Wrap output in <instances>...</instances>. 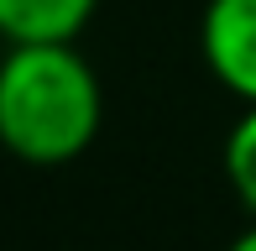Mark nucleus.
I'll return each instance as SVG.
<instances>
[{
  "label": "nucleus",
  "instance_id": "obj_1",
  "mask_svg": "<svg viewBox=\"0 0 256 251\" xmlns=\"http://www.w3.org/2000/svg\"><path fill=\"white\" fill-rule=\"evenodd\" d=\"M104 120L94 68L74 42H6L0 58V146L32 168L89 152Z\"/></svg>",
  "mask_w": 256,
  "mask_h": 251
},
{
  "label": "nucleus",
  "instance_id": "obj_2",
  "mask_svg": "<svg viewBox=\"0 0 256 251\" xmlns=\"http://www.w3.org/2000/svg\"><path fill=\"white\" fill-rule=\"evenodd\" d=\"M199 52L240 105H256V0H209L199 21Z\"/></svg>",
  "mask_w": 256,
  "mask_h": 251
},
{
  "label": "nucleus",
  "instance_id": "obj_3",
  "mask_svg": "<svg viewBox=\"0 0 256 251\" xmlns=\"http://www.w3.org/2000/svg\"><path fill=\"white\" fill-rule=\"evenodd\" d=\"M100 0H0L6 42H74L89 26Z\"/></svg>",
  "mask_w": 256,
  "mask_h": 251
},
{
  "label": "nucleus",
  "instance_id": "obj_4",
  "mask_svg": "<svg viewBox=\"0 0 256 251\" xmlns=\"http://www.w3.org/2000/svg\"><path fill=\"white\" fill-rule=\"evenodd\" d=\"M225 178H230V188H236L240 210L256 220V105L240 110V120L230 126V136H225Z\"/></svg>",
  "mask_w": 256,
  "mask_h": 251
},
{
  "label": "nucleus",
  "instance_id": "obj_5",
  "mask_svg": "<svg viewBox=\"0 0 256 251\" xmlns=\"http://www.w3.org/2000/svg\"><path fill=\"white\" fill-rule=\"evenodd\" d=\"M225 251H256V220H251V225H246V230H240V236H236V241H230Z\"/></svg>",
  "mask_w": 256,
  "mask_h": 251
}]
</instances>
